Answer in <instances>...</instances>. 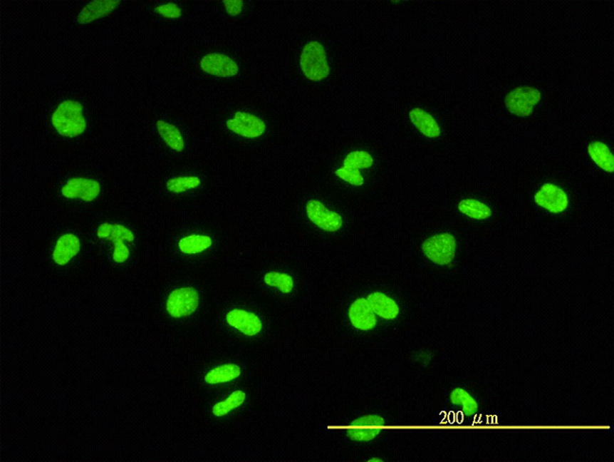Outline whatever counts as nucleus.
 <instances>
[{
    "mask_svg": "<svg viewBox=\"0 0 614 462\" xmlns=\"http://www.w3.org/2000/svg\"><path fill=\"white\" fill-rule=\"evenodd\" d=\"M349 319L356 329L369 332L376 327L377 318L368 299H358L349 308Z\"/></svg>",
    "mask_w": 614,
    "mask_h": 462,
    "instance_id": "15",
    "label": "nucleus"
},
{
    "mask_svg": "<svg viewBox=\"0 0 614 462\" xmlns=\"http://www.w3.org/2000/svg\"><path fill=\"white\" fill-rule=\"evenodd\" d=\"M224 4L229 16H239L242 13L244 4L241 0H226Z\"/></svg>",
    "mask_w": 614,
    "mask_h": 462,
    "instance_id": "30",
    "label": "nucleus"
},
{
    "mask_svg": "<svg viewBox=\"0 0 614 462\" xmlns=\"http://www.w3.org/2000/svg\"><path fill=\"white\" fill-rule=\"evenodd\" d=\"M227 322L243 334L254 337L262 329L259 317L244 309H234L227 314Z\"/></svg>",
    "mask_w": 614,
    "mask_h": 462,
    "instance_id": "14",
    "label": "nucleus"
},
{
    "mask_svg": "<svg viewBox=\"0 0 614 462\" xmlns=\"http://www.w3.org/2000/svg\"><path fill=\"white\" fill-rule=\"evenodd\" d=\"M306 212L308 219L323 231L334 233L343 226L341 215L336 211L328 210L320 201H308L306 204Z\"/></svg>",
    "mask_w": 614,
    "mask_h": 462,
    "instance_id": "8",
    "label": "nucleus"
},
{
    "mask_svg": "<svg viewBox=\"0 0 614 462\" xmlns=\"http://www.w3.org/2000/svg\"><path fill=\"white\" fill-rule=\"evenodd\" d=\"M199 293L193 287H182L170 293L166 309L173 318L192 315L198 309Z\"/></svg>",
    "mask_w": 614,
    "mask_h": 462,
    "instance_id": "7",
    "label": "nucleus"
},
{
    "mask_svg": "<svg viewBox=\"0 0 614 462\" xmlns=\"http://www.w3.org/2000/svg\"><path fill=\"white\" fill-rule=\"evenodd\" d=\"M264 282L271 287H275L283 293H290L294 288V281L291 276L280 272H271L264 276Z\"/></svg>",
    "mask_w": 614,
    "mask_h": 462,
    "instance_id": "27",
    "label": "nucleus"
},
{
    "mask_svg": "<svg viewBox=\"0 0 614 462\" xmlns=\"http://www.w3.org/2000/svg\"><path fill=\"white\" fill-rule=\"evenodd\" d=\"M410 119H411L412 123L425 137L431 138L440 137L442 131H440L439 125H438L435 117L420 108H415L410 111Z\"/></svg>",
    "mask_w": 614,
    "mask_h": 462,
    "instance_id": "19",
    "label": "nucleus"
},
{
    "mask_svg": "<svg viewBox=\"0 0 614 462\" xmlns=\"http://www.w3.org/2000/svg\"><path fill=\"white\" fill-rule=\"evenodd\" d=\"M422 250L431 262L439 266H447L456 257L457 240L452 234H437L424 241Z\"/></svg>",
    "mask_w": 614,
    "mask_h": 462,
    "instance_id": "3",
    "label": "nucleus"
},
{
    "mask_svg": "<svg viewBox=\"0 0 614 462\" xmlns=\"http://www.w3.org/2000/svg\"><path fill=\"white\" fill-rule=\"evenodd\" d=\"M241 375V368L238 365L224 364L210 370L206 374L205 381L210 384H224L238 379Z\"/></svg>",
    "mask_w": 614,
    "mask_h": 462,
    "instance_id": "22",
    "label": "nucleus"
},
{
    "mask_svg": "<svg viewBox=\"0 0 614 462\" xmlns=\"http://www.w3.org/2000/svg\"><path fill=\"white\" fill-rule=\"evenodd\" d=\"M452 404L461 408L464 414L467 416H472L478 411L477 400L468 393L467 391L461 388L454 389L451 394Z\"/></svg>",
    "mask_w": 614,
    "mask_h": 462,
    "instance_id": "25",
    "label": "nucleus"
},
{
    "mask_svg": "<svg viewBox=\"0 0 614 462\" xmlns=\"http://www.w3.org/2000/svg\"><path fill=\"white\" fill-rule=\"evenodd\" d=\"M120 4L121 1L119 0H98V1L90 2L82 9L80 14L77 16V21L79 24H88L113 13Z\"/></svg>",
    "mask_w": 614,
    "mask_h": 462,
    "instance_id": "16",
    "label": "nucleus"
},
{
    "mask_svg": "<svg viewBox=\"0 0 614 462\" xmlns=\"http://www.w3.org/2000/svg\"><path fill=\"white\" fill-rule=\"evenodd\" d=\"M302 72L309 81H321L330 74L327 53L322 44L311 41L304 46L300 57Z\"/></svg>",
    "mask_w": 614,
    "mask_h": 462,
    "instance_id": "2",
    "label": "nucleus"
},
{
    "mask_svg": "<svg viewBox=\"0 0 614 462\" xmlns=\"http://www.w3.org/2000/svg\"><path fill=\"white\" fill-rule=\"evenodd\" d=\"M82 112L83 108L80 103L65 101L58 105L53 114L51 123L60 135L68 138L78 137L86 128V121Z\"/></svg>",
    "mask_w": 614,
    "mask_h": 462,
    "instance_id": "1",
    "label": "nucleus"
},
{
    "mask_svg": "<svg viewBox=\"0 0 614 462\" xmlns=\"http://www.w3.org/2000/svg\"><path fill=\"white\" fill-rule=\"evenodd\" d=\"M100 185L97 180L75 178L68 180L63 187L62 194L66 198L81 199L91 202L100 195Z\"/></svg>",
    "mask_w": 614,
    "mask_h": 462,
    "instance_id": "12",
    "label": "nucleus"
},
{
    "mask_svg": "<svg viewBox=\"0 0 614 462\" xmlns=\"http://www.w3.org/2000/svg\"><path fill=\"white\" fill-rule=\"evenodd\" d=\"M201 185V180L197 177H178L168 180L166 184L168 191L173 193H182L189 190L196 189Z\"/></svg>",
    "mask_w": 614,
    "mask_h": 462,
    "instance_id": "28",
    "label": "nucleus"
},
{
    "mask_svg": "<svg viewBox=\"0 0 614 462\" xmlns=\"http://www.w3.org/2000/svg\"><path fill=\"white\" fill-rule=\"evenodd\" d=\"M459 210L463 215H467L471 219L486 220L491 217L493 211L486 204L474 200V199H465L459 203Z\"/></svg>",
    "mask_w": 614,
    "mask_h": 462,
    "instance_id": "23",
    "label": "nucleus"
},
{
    "mask_svg": "<svg viewBox=\"0 0 614 462\" xmlns=\"http://www.w3.org/2000/svg\"><path fill=\"white\" fill-rule=\"evenodd\" d=\"M540 91L533 86H521L508 93L505 98L506 107L510 113L520 117H529L534 107L540 103Z\"/></svg>",
    "mask_w": 614,
    "mask_h": 462,
    "instance_id": "5",
    "label": "nucleus"
},
{
    "mask_svg": "<svg viewBox=\"0 0 614 462\" xmlns=\"http://www.w3.org/2000/svg\"><path fill=\"white\" fill-rule=\"evenodd\" d=\"M201 69L206 73L219 77H233L239 67L233 58L222 53H209L201 60Z\"/></svg>",
    "mask_w": 614,
    "mask_h": 462,
    "instance_id": "13",
    "label": "nucleus"
},
{
    "mask_svg": "<svg viewBox=\"0 0 614 462\" xmlns=\"http://www.w3.org/2000/svg\"><path fill=\"white\" fill-rule=\"evenodd\" d=\"M155 11L168 19H177L182 16V9L178 8L175 4H167L157 6L155 9Z\"/></svg>",
    "mask_w": 614,
    "mask_h": 462,
    "instance_id": "29",
    "label": "nucleus"
},
{
    "mask_svg": "<svg viewBox=\"0 0 614 462\" xmlns=\"http://www.w3.org/2000/svg\"><path fill=\"white\" fill-rule=\"evenodd\" d=\"M98 237L113 241V259L117 264H122L128 260L130 252L125 242L132 243L135 241V235L128 227L119 224H103L98 227Z\"/></svg>",
    "mask_w": 614,
    "mask_h": 462,
    "instance_id": "4",
    "label": "nucleus"
},
{
    "mask_svg": "<svg viewBox=\"0 0 614 462\" xmlns=\"http://www.w3.org/2000/svg\"><path fill=\"white\" fill-rule=\"evenodd\" d=\"M534 201L552 213L563 212L569 203L566 192L553 184L543 185L534 196Z\"/></svg>",
    "mask_w": 614,
    "mask_h": 462,
    "instance_id": "11",
    "label": "nucleus"
},
{
    "mask_svg": "<svg viewBox=\"0 0 614 462\" xmlns=\"http://www.w3.org/2000/svg\"><path fill=\"white\" fill-rule=\"evenodd\" d=\"M156 125L157 130H158L162 138H163L164 142L166 143L168 147L175 150V151H184V138H182V133H180V131L175 125L165 121H158Z\"/></svg>",
    "mask_w": 614,
    "mask_h": 462,
    "instance_id": "21",
    "label": "nucleus"
},
{
    "mask_svg": "<svg viewBox=\"0 0 614 462\" xmlns=\"http://www.w3.org/2000/svg\"><path fill=\"white\" fill-rule=\"evenodd\" d=\"M382 461L380 458H372L370 459L369 462H380Z\"/></svg>",
    "mask_w": 614,
    "mask_h": 462,
    "instance_id": "31",
    "label": "nucleus"
},
{
    "mask_svg": "<svg viewBox=\"0 0 614 462\" xmlns=\"http://www.w3.org/2000/svg\"><path fill=\"white\" fill-rule=\"evenodd\" d=\"M373 164L374 159L371 154L365 151H353L346 156L343 168L335 171V175L353 186H362L365 179L360 170L372 168Z\"/></svg>",
    "mask_w": 614,
    "mask_h": 462,
    "instance_id": "6",
    "label": "nucleus"
},
{
    "mask_svg": "<svg viewBox=\"0 0 614 462\" xmlns=\"http://www.w3.org/2000/svg\"><path fill=\"white\" fill-rule=\"evenodd\" d=\"M245 399L246 395L244 391H234V393L231 394L227 400L217 403V404L213 407V414H214L215 416H224V415L229 414L231 410L240 407V406L245 402Z\"/></svg>",
    "mask_w": 614,
    "mask_h": 462,
    "instance_id": "26",
    "label": "nucleus"
},
{
    "mask_svg": "<svg viewBox=\"0 0 614 462\" xmlns=\"http://www.w3.org/2000/svg\"><path fill=\"white\" fill-rule=\"evenodd\" d=\"M370 306L376 315L385 320H395L400 315V307L395 300L389 297L385 293L374 292L368 297Z\"/></svg>",
    "mask_w": 614,
    "mask_h": 462,
    "instance_id": "18",
    "label": "nucleus"
},
{
    "mask_svg": "<svg viewBox=\"0 0 614 462\" xmlns=\"http://www.w3.org/2000/svg\"><path fill=\"white\" fill-rule=\"evenodd\" d=\"M180 250L186 255H196L205 252L212 245V239L205 235H191L184 237L179 241Z\"/></svg>",
    "mask_w": 614,
    "mask_h": 462,
    "instance_id": "24",
    "label": "nucleus"
},
{
    "mask_svg": "<svg viewBox=\"0 0 614 462\" xmlns=\"http://www.w3.org/2000/svg\"><path fill=\"white\" fill-rule=\"evenodd\" d=\"M227 126L236 135L249 138L261 137L266 130V123L261 118L245 112H236L234 118L227 121Z\"/></svg>",
    "mask_w": 614,
    "mask_h": 462,
    "instance_id": "9",
    "label": "nucleus"
},
{
    "mask_svg": "<svg viewBox=\"0 0 614 462\" xmlns=\"http://www.w3.org/2000/svg\"><path fill=\"white\" fill-rule=\"evenodd\" d=\"M385 421L378 415H367L353 422L348 431V437L358 442H367L380 433Z\"/></svg>",
    "mask_w": 614,
    "mask_h": 462,
    "instance_id": "10",
    "label": "nucleus"
},
{
    "mask_svg": "<svg viewBox=\"0 0 614 462\" xmlns=\"http://www.w3.org/2000/svg\"><path fill=\"white\" fill-rule=\"evenodd\" d=\"M590 158L602 170L613 173L614 171V157L609 148L604 143L594 142L588 147Z\"/></svg>",
    "mask_w": 614,
    "mask_h": 462,
    "instance_id": "20",
    "label": "nucleus"
},
{
    "mask_svg": "<svg viewBox=\"0 0 614 462\" xmlns=\"http://www.w3.org/2000/svg\"><path fill=\"white\" fill-rule=\"evenodd\" d=\"M80 240L73 234H66L58 239L55 250H53V260L60 266H65L75 255L80 252Z\"/></svg>",
    "mask_w": 614,
    "mask_h": 462,
    "instance_id": "17",
    "label": "nucleus"
}]
</instances>
